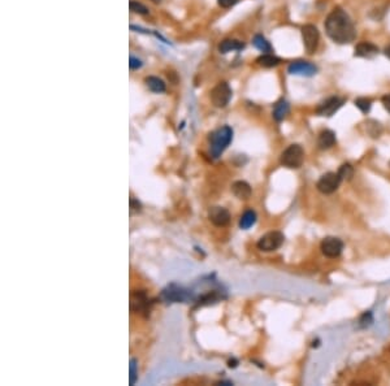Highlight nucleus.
I'll return each mask as SVG.
<instances>
[{"label": "nucleus", "mask_w": 390, "mask_h": 386, "mask_svg": "<svg viewBox=\"0 0 390 386\" xmlns=\"http://www.w3.org/2000/svg\"><path fill=\"white\" fill-rule=\"evenodd\" d=\"M372 323H373V318H372V313H371V312H365V313L360 318V320H359V324H360L363 328H364V326L371 325Z\"/></svg>", "instance_id": "nucleus-27"}, {"label": "nucleus", "mask_w": 390, "mask_h": 386, "mask_svg": "<svg viewBox=\"0 0 390 386\" xmlns=\"http://www.w3.org/2000/svg\"><path fill=\"white\" fill-rule=\"evenodd\" d=\"M342 178L339 177L338 172L337 173H325L324 176H322V178L318 181V190L323 194H332V192L336 191L339 187V183H341Z\"/></svg>", "instance_id": "nucleus-6"}, {"label": "nucleus", "mask_w": 390, "mask_h": 386, "mask_svg": "<svg viewBox=\"0 0 390 386\" xmlns=\"http://www.w3.org/2000/svg\"><path fill=\"white\" fill-rule=\"evenodd\" d=\"M138 361L137 359H130V364H129V383L130 385H134L138 380Z\"/></svg>", "instance_id": "nucleus-23"}, {"label": "nucleus", "mask_w": 390, "mask_h": 386, "mask_svg": "<svg viewBox=\"0 0 390 386\" xmlns=\"http://www.w3.org/2000/svg\"><path fill=\"white\" fill-rule=\"evenodd\" d=\"M232 192L241 200H246L251 197L253 194V190H251V186L249 185L245 181H235L232 185Z\"/></svg>", "instance_id": "nucleus-14"}, {"label": "nucleus", "mask_w": 390, "mask_h": 386, "mask_svg": "<svg viewBox=\"0 0 390 386\" xmlns=\"http://www.w3.org/2000/svg\"><path fill=\"white\" fill-rule=\"evenodd\" d=\"M152 2H154V3H160L161 0H152Z\"/></svg>", "instance_id": "nucleus-34"}, {"label": "nucleus", "mask_w": 390, "mask_h": 386, "mask_svg": "<svg viewBox=\"0 0 390 386\" xmlns=\"http://www.w3.org/2000/svg\"><path fill=\"white\" fill-rule=\"evenodd\" d=\"M253 44L256 47V49L259 50V51H261L263 54H270L271 51H272V46H271V43L268 42L265 38L263 37V35H255L253 39Z\"/></svg>", "instance_id": "nucleus-22"}, {"label": "nucleus", "mask_w": 390, "mask_h": 386, "mask_svg": "<svg viewBox=\"0 0 390 386\" xmlns=\"http://www.w3.org/2000/svg\"><path fill=\"white\" fill-rule=\"evenodd\" d=\"M235 363H237V361H235V360H229V367H235V366H237V364H235Z\"/></svg>", "instance_id": "nucleus-33"}, {"label": "nucleus", "mask_w": 390, "mask_h": 386, "mask_svg": "<svg viewBox=\"0 0 390 386\" xmlns=\"http://www.w3.org/2000/svg\"><path fill=\"white\" fill-rule=\"evenodd\" d=\"M285 237L281 232H270L258 240V249L264 252L275 251L282 246Z\"/></svg>", "instance_id": "nucleus-5"}, {"label": "nucleus", "mask_w": 390, "mask_h": 386, "mask_svg": "<svg viewBox=\"0 0 390 386\" xmlns=\"http://www.w3.org/2000/svg\"><path fill=\"white\" fill-rule=\"evenodd\" d=\"M129 8L130 11L134 12V13L149 14V8H147L146 6H143L142 3H139V2H137V0H130Z\"/></svg>", "instance_id": "nucleus-25"}, {"label": "nucleus", "mask_w": 390, "mask_h": 386, "mask_svg": "<svg viewBox=\"0 0 390 386\" xmlns=\"http://www.w3.org/2000/svg\"><path fill=\"white\" fill-rule=\"evenodd\" d=\"M161 297L166 300V302H185L190 298V294L187 290L178 287V286L170 285L168 286L165 290H163Z\"/></svg>", "instance_id": "nucleus-13"}, {"label": "nucleus", "mask_w": 390, "mask_h": 386, "mask_svg": "<svg viewBox=\"0 0 390 386\" xmlns=\"http://www.w3.org/2000/svg\"><path fill=\"white\" fill-rule=\"evenodd\" d=\"M290 112V106L287 103L286 100L281 99L280 102H277L275 106V109H273V117H275L276 121H282L285 117H286L287 114Z\"/></svg>", "instance_id": "nucleus-19"}, {"label": "nucleus", "mask_w": 390, "mask_h": 386, "mask_svg": "<svg viewBox=\"0 0 390 386\" xmlns=\"http://www.w3.org/2000/svg\"><path fill=\"white\" fill-rule=\"evenodd\" d=\"M338 175L342 180H350L351 177L354 176V169L350 164H344V165L339 168Z\"/></svg>", "instance_id": "nucleus-26"}, {"label": "nucleus", "mask_w": 390, "mask_h": 386, "mask_svg": "<svg viewBox=\"0 0 390 386\" xmlns=\"http://www.w3.org/2000/svg\"><path fill=\"white\" fill-rule=\"evenodd\" d=\"M302 38H303L304 49L310 54H313L318 50L319 40H320L318 28L313 25H304L302 28Z\"/></svg>", "instance_id": "nucleus-7"}, {"label": "nucleus", "mask_w": 390, "mask_h": 386, "mask_svg": "<svg viewBox=\"0 0 390 386\" xmlns=\"http://www.w3.org/2000/svg\"><path fill=\"white\" fill-rule=\"evenodd\" d=\"M233 140V130L230 126L225 125L223 128H218L217 130L210 134V154L213 159H217L221 154L228 149L230 142Z\"/></svg>", "instance_id": "nucleus-2"}, {"label": "nucleus", "mask_w": 390, "mask_h": 386, "mask_svg": "<svg viewBox=\"0 0 390 386\" xmlns=\"http://www.w3.org/2000/svg\"><path fill=\"white\" fill-rule=\"evenodd\" d=\"M382 106L390 113V94H386L382 96Z\"/></svg>", "instance_id": "nucleus-31"}, {"label": "nucleus", "mask_w": 390, "mask_h": 386, "mask_svg": "<svg viewBox=\"0 0 390 386\" xmlns=\"http://www.w3.org/2000/svg\"><path fill=\"white\" fill-rule=\"evenodd\" d=\"M379 52L377 46L371 42H360L355 47V56L359 57H372Z\"/></svg>", "instance_id": "nucleus-16"}, {"label": "nucleus", "mask_w": 390, "mask_h": 386, "mask_svg": "<svg viewBox=\"0 0 390 386\" xmlns=\"http://www.w3.org/2000/svg\"><path fill=\"white\" fill-rule=\"evenodd\" d=\"M336 144V134L332 130H323L318 138V146L322 150H328Z\"/></svg>", "instance_id": "nucleus-15"}, {"label": "nucleus", "mask_w": 390, "mask_h": 386, "mask_svg": "<svg viewBox=\"0 0 390 386\" xmlns=\"http://www.w3.org/2000/svg\"><path fill=\"white\" fill-rule=\"evenodd\" d=\"M320 249H322V252L325 256L334 259V257H338L341 255L342 250H344V242L339 238L327 237L325 239H323Z\"/></svg>", "instance_id": "nucleus-8"}, {"label": "nucleus", "mask_w": 390, "mask_h": 386, "mask_svg": "<svg viewBox=\"0 0 390 386\" xmlns=\"http://www.w3.org/2000/svg\"><path fill=\"white\" fill-rule=\"evenodd\" d=\"M325 30L330 39L338 44L351 43L356 37L355 26L350 16L341 8H334L325 20Z\"/></svg>", "instance_id": "nucleus-1"}, {"label": "nucleus", "mask_w": 390, "mask_h": 386, "mask_svg": "<svg viewBox=\"0 0 390 386\" xmlns=\"http://www.w3.org/2000/svg\"><path fill=\"white\" fill-rule=\"evenodd\" d=\"M142 65H143L142 60H139L138 57L130 56V60H129L130 69H139V68H142Z\"/></svg>", "instance_id": "nucleus-28"}, {"label": "nucleus", "mask_w": 390, "mask_h": 386, "mask_svg": "<svg viewBox=\"0 0 390 386\" xmlns=\"http://www.w3.org/2000/svg\"><path fill=\"white\" fill-rule=\"evenodd\" d=\"M238 2L239 0H217L218 6L223 7V8H230V7L235 6Z\"/></svg>", "instance_id": "nucleus-29"}, {"label": "nucleus", "mask_w": 390, "mask_h": 386, "mask_svg": "<svg viewBox=\"0 0 390 386\" xmlns=\"http://www.w3.org/2000/svg\"><path fill=\"white\" fill-rule=\"evenodd\" d=\"M287 71L290 75L296 76H306V77H311V76L316 75L318 68H316L313 64L308 63V61H302L297 60L290 63V65L287 66Z\"/></svg>", "instance_id": "nucleus-11"}, {"label": "nucleus", "mask_w": 390, "mask_h": 386, "mask_svg": "<svg viewBox=\"0 0 390 386\" xmlns=\"http://www.w3.org/2000/svg\"><path fill=\"white\" fill-rule=\"evenodd\" d=\"M304 160V151L299 144H290L280 156V163L290 169H298Z\"/></svg>", "instance_id": "nucleus-3"}, {"label": "nucleus", "mask_w": 390, "mask_h": 386, "mask_svg": "<svg viewBox=\"0 0 390 386\" xmlns=\"http://www.w3.org/2000/svg\"><path fill=\"white\" fill-rule=\"evenodd\" d=\"M344 104V99L338 96H332L328 98L327 100H324L320 106L318 107L316 112H318L319 116H324V117H330L333 114L336 113L339 108Z\"/></svg>", "instance_id": "nucleus-10"}, {"label": "nucleus", "mask_w": 390, "mask_h": 386, "mask_svg": "<svg viewBox=\"0 0 390 386\" xmlns=\"http://www.w3.org/2000/svg\"><path fill=\"white\" fill-rule=\"evenodd\" d=\"M355 106L363 113H368L371 111V107H372V102H371V99H367V98H358L355 100Z\"/></svg>", "instance_id": "nucleus-24"}, {"label": "nucleus", "mask_w": 390, "mask_h": 386, "mask_svg": "<svg viewBox=\"0 0 390 386\" xmlns=\"http://www.w3.org/2000/svg\"><path fill=\"white\" fill-rule=\"evenodd\" d=\"M150 304L149 297L144 292L141 290H135L130 294V309L135 313H142V312L147 311Z\"/></svg>", "instance_id": "nucleus-12"}, {"label": "nucleus", "mask_w": 390, "mask_h": 386, "mask_svg": "<svg viewBox=\"0 0 390 386\" xmlns=\"http://www.w3.org/2000/svg\"><path fill=\"white\" fill-rule=\"evenodd\" d=\"M141 203L138 202L137 199H134V198H130V212H139L141 211Z\"/></svg>", "instance_id": "nucleus-30"}, {"label": "nucleus", "mask_w": 390, "mask_h": 386, "mask_svg": "<svg viewBox=\"0 0 390 386\" xmlns=\"http://www.w3.org/2000/svg\"><path fill=\"white\" fill-rule=\"evenodd\" d=\"M232 99V89L227 82H218L211 90V102L217 108H224Z\"/></svg>", "instance_id": "nucleus-4"}, {"label": "nucleus", "mask_w": 390, "mask_h": 386, "mask_svg": "<svg viewBox=\"0 0 390 386\" xmlns=\"http://www.w3.org/2000/svg\"><path fill=\"white\" fill-rule=\"evenodd\" d=\"M208 219L215 226L223 228L230 223V213L224 207L215 206L208 209Z\"/></svg>", "instance_id": "nucleus-9"}, {"label": "nucleus", "mask_w": 390, "mask_h": 386, "mask_svg": "<svg viewBox=\"0 0 390 386\" xmlns=\"http://www.w3.org/2000/svg\"><path fill=\"white\" fill-rule=\"evenodd\" d=\"M384 54H385V56H386L387 59H389V60H390V46H387L386 49H385Z\"/></svg>", "instance_id": "nucleus-32"}, {"label": "nucleus", "mask_w": 390, "mask_h": 386, "mask_svg": "<svg viewBox=\"0 0 390 386\" xmlns=\"http://www.w3.org/2000/svg\"><path fill=\"white\" fill-rule=\"evenodd\" d=\"M144 83H146L147 89L152 92H156V94H160V92H164L166 90L165 82H164L161 78L155 77V76H150V77H146L144 80Z\"/></svg>", "instance_id": "nucleus-18"}, {"label": "nucleus", "mask_w": 390, "mask_h": 386, "mask_svg": "<svg viewBox=\"0 0 390 386\" xmlns=\"http://www.w3.org/2000/svg\"><path fill=\"white\" fill-rule=\"evenodd\" d=\"M256 223V213L253 209H249V211L245 212L241 216V220H239V226L241 229H249Z\"/></svg>", "instance_id": "nucleus-21"}, {"label": "nucleus", "mask_w": 390, "mask_h": 386, "mask_svg": "<svg viewBox=\"0 0 390 386\" xmlns=\"http://www.w3.org/2000/svg\"><path fill=\"white\" fill-rule=\"evenodd\" d=\"M245 49V43L235 39H225L218 44V51L221 54H229V52L241 51Z\"/></svg>", "instance_id": "nucleus-17"}, {"label": "nucleus", "mask_w": 390, "mask_h": 386, "mask_svg": "<svg viewBox=\"0 0 390 386\" xmlns=\"http://www.w3.org/2000/svg\"><path fill=\"white\" fill-rule=\"evenodd\" d=\"M256 63L261 66H265V68H273L281 63V59L272 54H263L256 59Z\"/></svg>", "instance_id": "nucleus-20"}]
</instances>
